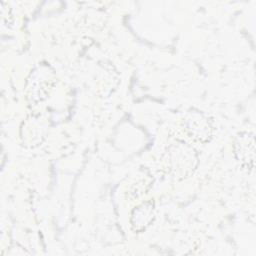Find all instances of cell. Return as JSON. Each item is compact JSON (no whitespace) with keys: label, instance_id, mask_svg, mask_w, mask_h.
Returning a JSON list of instances; mask_svg holds the SVG:
<instances>
[{"label":"cell","instance_id":"6da1fadb","mask_svg":"<svg viewBox=\"0 0 256 256\" xmlns=\"http://www.w3.org/2000/svg\"><path fill=\"white\" fill-rule=\"evenodd\" d=\"M199 154L194 146L184 140L171 142L164 151V163L168 174L177 181L194 175L199 166Z\"/></svg>","mask_w":256,"mask_h":256},{"label":"cell","instance_id":"7a4b0ae2","mask_svg":"<svg viewBox=\"0 0 256 256\" xmlns=\"http://www.w3.org/2000/svg\"><path fill=\"white\" fill-rule=\"evenodd\" d=\"M56 82L55 71L49 64L39 63L34 67L25 83V95L29 106H37L46 100Z\"/></svg>","mask_w":256,"mask_h":256},{"label":"cell","instance_id":"3957f363","mask_svg":"<svg viewBox=\"0 0 256 256\" xmlns=\"http://www.w3.org/2000/svg\"><path fill=\"white\" fill-rule=\"evenodd\" d=\"M184 134L193 142L206 144L211 141L215 132L213 119L204 111L190 109L186 112L181 123Z\"/></svg>","mask_w":256,"mask_h":256},{"label":"cell","instance_id":"277c9868","mask_svg":"<svg viewBox=\"0 0 256 256\" xmlns=\"http://www.w3.org/2000/svg\"><path fill=\"white\" fill-rule=\"evenodd\" d=\"M48 123L40 115H30L20 126V141L25 148H36L46 139Z\"/></svg>","mask_w":256,"mask_h":256},{"label":"cell","instance_id":"5b68a950","mask_svg":"<svg viewBox=\"0 0 256 256\" xmlns=\"http://www.w3.org/2000/svg\"><path fill=\"white\" fill-rule=\"evenodd\" d=\"M255 134L251 131H241L233 140V154L238 164L251 172L255 167Z\"/></svg>","mask_w":256,"mask_h":256},{"label":"cell","instance_id":"8992f818","mask_svg":"<svg viewBox=\"0 0 256 256\" xmlns=\"http://www.w3.org/2000/svg\"><path fill=\"white\" fill-rule=\"evenodd\" d=\"M156 203L154 199H148L140 202L130 212L129 223L133 232L143 233L155 221Z\"/></svg>","mask_w":256,"mask_h":256},{"label":"cell","instance_id":"52a82bcc","mask_svg":"<svg viewBox=\"0 0 256 256\" xmlns=\"http://www.w3.org/2000/svg\"><path fill=\"white\" fill-rule=\"evenodd\" d=\"M151 184H152V182H151L150 175H146L145 173L141 174L139 177H137L135 179V181L128 188V190H127L128 198L137 199V198L143 196L150 189Z\"/></svg>","mask_w":256,"mask_h":256}]
</instances>
